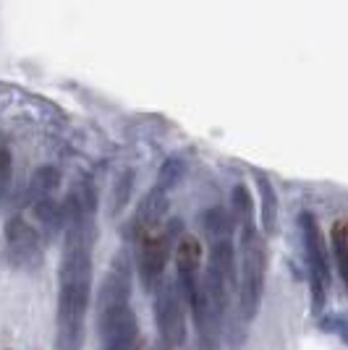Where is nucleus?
<instances>
[{
    "label": "nucleus",
    "instance_id": "9",
    "mask_svg": "<svg viewBox=\"0 0 348 350\" xmlns=\"http://www.w3.org/2000/svg\"><path fill=\"white\" fill-rule=\"evenodd\" d=\"M97 327H100L102 350H134V342L139 337V321L131 306L97 319Z\"/></svg>",
    "mask_w": 348,
    "mask_h": 350
},
{
    "label": "nucleus",
    "instance_id": "14",
    "mask_svg": "<svg viewBox=\"0 0 348 350\" xmlns=\"http://www.w3.org/2000/svg\"><path fill=\"white\" fill-rule=\"evenodd\" d=\"M34 219L40 222V233L45 238H55L66 230V217H63V206L53 196L34 202Z\"/></svg>",
    "mask_w": 348,
    "mask_h": 350
},
{
    "label": "nucleus",
    "instance_id": "10",
    "mask_svg": "<svg viewBox=\"0 0 348 350\" xmlns=\"http://www.w3.org/2000/svg\"><path fill=\"white\" fill-rule=\"evenodd\" d=\"M168 209H171V202H168V193H165V191L158 189V186L152 191H147L145 199L136 206L131 222L126 225V238L142 241L145 235L155 233L158 225L162 222V217L168 215Z\"/></svg>",
    "mask_w": 348,
    "mask_h": 350
},
{
    "label": "nucleus",
    "instance_id": "17",
    "mask_svg": "<svg viewBox=\"0 0 348 350\" xmlns=\"http://www.w3.org/2000/svg\"><path fill=\"white\" fill-rule=\"evenodd\" d=\"M134 180H136V173L126 167V170H121L116 175V180H113V193H110V212L113 215H121L126 204H129L131 199V191H134Z\"/></svg>",
    "mask_w": 348,
    "mask_h": 350
},
{
    "label": "nucleus",
    "instance_id": "8",
    "mask_svg": "<svg viewBox=\"0 0 348 350\" xmlns=\"http://www.w3.org/2000/svg\"><path fill=\"white\" fill-rule=\"evenodd\" d=\"M184 295L189 298L191 314H194V327H197V335H199V348L223 350V321L215 314V308L210 306V301H207V295L202 291V282L194 285Z\"/></svg>",
    "mask_w": 348,
    "mask_h": 350
},
{
    "label": "nucleus",
    "instance_id": "2",
    "mask_svg": "<svg viewBox=\"0 0 348 350\" xmlns=\"http://www.w3.org/2000/svg\"><path fill=\"white\" fill-rule=\"evenodd\" d=\"M264 269H267V248L257 228H247L241 233V256L236 267V291L241 319L251 321L260 314L264 295Z\"/></svg>",
    "mask_w": 348,
    "mask_h": 350
},
{
    "label": "nucleus",
    "instance_id": "20",
    "mask_svg": "<svg viewBox=\"0 0 348 350\" xmlns=\"http://www.w3.org/2000/svg\"><path fill=\"white\" fill-rule=\"evenodd\" d=\"M71 193L84 204V209L87 212H92V215H97V186H95V180H92V175L82 173L73 178L71 183Z\"/></svg>",
    "mask_w": 348,
    "mask_h": 350
},
{
    "label": "nucleus",
    "instance_id": "18",
    "mask_svg": "<svg viewBox=\"0 0 348 350\" xmlns=\"http://www.w3.org/2000/svg\"><path fill=\"white\" fill-rule=\"evenodd\" d=\"M231 204H233V212H236V217L241 222V228L247 230V228H257L254 225V202H251V193L244 183H238L231 193Z\"/></svg>",
    "mask_w": 348,
    "mask_h": 350
},
{
    "label": "nucleus",
    "instance_id": "22",
    "mask_svg": "<svg viewBox=\"0 0 348 350\" xmlns=\"http://www.w3.org/2000/svg\"><path fill=\"white\" fill-rule=\"evenodd\" d=\"M11 167H14V160H11V152L5 146H0V204L8 193V183H11Z\"/></svg>",
    "mask_w": 348,
    "mask_h": 350
},
{
    "label": "nucleus",
    "instance_id": "1",
    "mask_svg": "<svg viewBox=\"0 0 348 350\" xmlns=\"http://www.w3.org/2000/svg\"><path fill=\"white\" fill-rule=\"evenodd\" d=\"M97 222L63 230V259L58 275V335L55 350H82L92 304V248Z\"/></svg>",
    "mask_w": 348,
    "mask_h": 350
},
{
    "label": "nucleus",
    "instance_id": "5",
    "mask_svg": "<svg viewBox=\"0 0 348 350\" xmlns=\"http://www.w3.org/2000/svg\"><path fill=\"white\" fill-rule=\"evenodd\" d=\"M184 293L171 280H162L155 295V324L162 345L171 350L186 342V314H184Z\"/></svg>",
    "mask_w": 348,
    "mask_h": 350
},
{
    "label": "nucleus",
    "instance_id": "3",
    "mask_svg": "<svg viewBox=\"0 0 348 350\" xmlns=\"http://www.w3.org/2000/svg\"><path fill=\"white\" fill-rule=\"evenodd\" d=\"M299 228H301L306 264H309L312 308H314V314L319 317L325 304H327V291H330V254H327V241H325L322 228H319L317 217L312 212H301Z\"/></svg>",
    "mask_w": 348,
    "mask_h": 350
},
{
    "label": "nucleus",
    "instance_id": "23",
    "mask_svg": "<svg viewBox=\"0 0 348 350\" xmlns=\"http://www.w3.org/2000/svg\"><path fill=\"white\" fill-rule=\"evenodd\" d=\"M322 329H327V332H340V335H346V329H343V317H338V314H333V317H327V319L322 321Z\"/></svg>",
    "mask_w": 348,
    "mask_h": 350
},
{
    "label": "nucleus",
    "instance_id": "24",
    "mask_svg": "<svg viewBox=\"0 0 348 350\" xmlns=\"http://www.w3.org/2000/svg\"><path fill=\"white\" fill-rule=\"evenodd\" d=\"M165 350H168V348H165Z\"/></svg>",
    "mask_w": 348,
    "mask_h": 350
},
{
    "label": "nucleus",
    "instance_id": "15",
    "mask_svg": "<svg viewBox=\"0 0 348 350\" xmlns=\"http://www.w3.org/2000/svg\"><path fill=\"white\" fill-rule=\"evenodd\" d=\"M202 228L212 243H218V241H231L233 230H236V219H233V215L225 206H210L202 215Z\"/></svg>",
    "mask_w": 348,
    "mask_h": 350
},
{
    "label": "nucleus",
    "instance_id": "7",
    "mask_svg": "<svg viewBox=\"0 0 348 350\" xmlns=\"http://www.w3.org/2000/svg\"><path fill=\"white\" fill-rule=\"evenodd\" d=\"M5 248L8 259L18 269H37L42 264V238L24 215H14L5 222Z\"/></svg>",
    "mask_w": 348,
    "mask_h": 350
},
{
    "label": "nucleus",
    "instance_id": "6",
    "mask_svg": "<svg viewBox=\"0 0 348 350\" xmlns=\"http://www.w3.org/2000/svg\"><path fill=\"white\" fill-rule=\"evenodd\" d=\"M131 288H134V262L129 251L121 248L113 256L110 269L105 272V280L97 291V319L129 306Z\"/></svg>",
    "mask_w": 348,
    "mask_h": 350
},
{
    "label": "nucleus",
    "instance_id": "21",
    "mask_svg": "<svg viewBox=\"0 0 348 350\" xmlns=\"http://www.w3.org/2000/svg\"><path fill=\"white\" fill-rule=\"evenodd\" d=\"M330 238H333V254H335V262H338V275L346 278V225L343 222H335Z\"/></svg>",
    "mask_w": 348,
    "mask_h": 350
},
{
    "label": "nucleus",
    "instance_id": "13",
    "mask_svg": "<svg viewBox=\"0 0 348 350\" xmlns=\"http://www.w3.org/2000/svg\"><path fill=\"white\" fill-rule=\"evenodd\" d=\"M207 272H212L215 278L228 282L236 291V248L231 241H218L210 248V259H207Z\"/></svg>",
    "mask_w": 348,
    "mask_h": 350
},
{
    "label": "nucleus",
    "instance_id": "12",
    "mask_svg": "<svg viewBox=\"0 0 348 350\" xmlns=\"http://www.w3.org/2000/svg\"><path fill=\"white\" fill-rule=\"evenodd\" d=\"M175 267H178V282L197 280L199 262H202V243L194 235H181V241L173 246Z\"/></svg>",
    "mask_w": 348,
    "mask_h": 350
},
{
    "label": "nucleus",
    "instance_id": "16",
    "mask_svg": "<svg viewBox=\"0 0 348 350\" xmlns=\"http://www.w3.org/2000/svg\"><path fill=\"white\" fill-rule=\"evenodd\" d=\"M60 180H63V175H60V170L55 167V165H40V167L32 173L29 196L34 199V202L53 196V191H58Z\"/></svg>",
    "mask_w": 348,
    "mask_h": 350
},
{
    "label": "nucleus",
    "instance_id": "11",
    "mask_svg": "<svg viewBox=\"0 0 348 350\" xmlns=\"http://www.w3.org/2000/svg\"><path fill=\"white\" fill-rule=\"evenodd\" d=\"M257 180V191H260V225L264 235H275L277 233V191L270 180V175H264L262 170L254 173Z\"/></svg>",
    "mask_w": 348,
    "mask_h": 350
},
{
    "label": "nucleus",
    "instance_id": "4",
    "mask_svg": "<svg viewBox=\"0 0 348 350\" xmlns=\"http://www.w3.org/2000/svg\"><path fill=\"white\" fill-rule=\"evenodd\" d=\"M178 233H184V222L171 219L165 230H155L145 235L142 241H136V269L147 293L158 291V285L162 282L165 264L171 259L173 246L178 243Z\"/></svg>",
    "mask_w": 348,
    "mask_h": 350
},
{
    "label": "nucleus",
    "instance_id": "19",
    "mask_svg": "<svg viewBox=\"0 0 348 350\" xmlns=\"http://www.w3.org/2000/svg\"><path fill=\"white\" fill-rule=\"evenodd\" d=\"M184 175H186V162L181 160V157H168V160L160 165L158 189H162L165 193L178 189L181 180H184Z\"/></svg>",
    "mask_w": 348,
    "mask_h": 350
}]
</instances>
